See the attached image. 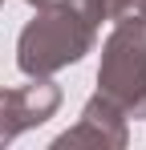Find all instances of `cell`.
I'll return each instance as SVG.
<instances>
[{"label":"cell","mask_w":146,"mask_h":150,"mask_svg":"<svg viewBox=\"0 0 146 150\" xmlns=\"http://www.w3.org/2000/svg\"><path fill=\"white\" fill-rule=\"evenodd\" d=\"M106 21L101 0H49L37 4V16L21 28L16 65L24 77H53L94 53L97 28Z\"/></svg>","instance_id":"cell-1"},{"label":"cell","mask_w":146,"mask_h":150,"mask_svg":"<svg viewBox=\"0 0 146 150\" xmlns=\"http://www.w3.org/2000/svg\"><path fill=\"white\" fill-rule=\"evenodd\" d=\"M97 93L110 98L126 118H146V16L114 21V33L101 41Z\"/></svg>","instance_id":"cell-2"},{"label":"cell","mask_w":146,"mask_h":150,"mask_svg":"<svg viewBox=\"0 0 146 150\" xmlns=\"http://www.w3.org/2000/svg\"><path fill=\"white\" fill-rule=\"evenodd\" d=\"M61 105V89L49 77H28L21 89H0V146H8L16 134L45 126Z\"/></svg>","instance_id":"cell-3"},{"label":"cell","mask_w":146,"mask_h":150,"mask_svg":"<svg viewBox=\"0 0 146 150\" xmlns=\"http://www.w3.org/2000/svg\"><path fill=\"white\" fill-rule=\"evenodd\" d=\"M126 114H122L118 105L110 98H94L85 101V110H81V118L77 126H69L65 134H57V142L53 150H65V146H94V150H122L126 146V138H130V130H126Z\"/></svg>","instance_id":"cell-4"},{"label":"cell","mask_w":146,"mask_h":150,"mask_svg":"<svg viewBox=\"0 0 146 150\" xmlns=\"http://www.w3.org/2000/svg\"><path fill=\"white\" fill-rule=\"evenodd\" d=\"M106 21H126V16H146V0H101Z\"/></svg>","instance_id":"cell-5"},{"label":"cell","mask_w":146,"mask_h":150,"mask_svg":"<svg viewBox=\"0 0 146 150\" xmlns=\"http://www.w3.org/2000/svg\"><path fill=\"white\" fill-rule=\"evenodd\" d=\"M24 4H33V8H37V4H49V0H24Z\"/></svg>","instance_id":"cell-6"},{"label":"cell","mask_w":146,"mask_h":150,"mask_svg":"<svg viewBox=\"0 0 146 150\" xmlns=\"http://www.w3.org/2000/svg\"><path fill=\"white\" fill-rule=\"evenodd\" d=\"M0 4H4V0H0Z\"/></svg>","instance_id":"cell-7"}]
</instances>
